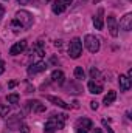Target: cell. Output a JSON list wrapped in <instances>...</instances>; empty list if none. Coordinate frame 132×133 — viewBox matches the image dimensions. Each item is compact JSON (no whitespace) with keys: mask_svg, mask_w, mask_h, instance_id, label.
<instances>
[{"mask_svg":"<svg viewBox=\"0 0 132 133\" xmlns=\"http://www.w3.org/2000/svg\"><path fill=\"white\" fill-rule=\"evenodd\" d=\"M67 119L65 115H55V116H51L47 122H45V127H44V130L45 133H55L56 130H61V129H64V121Z\"/></svg>","mask_w":132,"mask_h":133,"instance_id":"obj_1","label":"cell"},{"mask_svg":"<svg viewBox=\"0 0 132 133\" xmlns=\"http://www.w3.org/2000/svg\"><path fill=\"white\" fill-rule=\"evenodd\" d=\"M16 20L19 22V25H20L23 30H30L34 23L33 14L28 12V11H25V9H20V11L16 12Z\"/></svg>","mask_w":132,"mask_h":133,"instance_id":"obj_2","label":"cell"},{"mask_svg":"<svg viewBox=\"0 0 132 133\" xmlns=\"http://www.w3.org/2000/svg\"><path fill=\"white\" fill-rule=\"evenodd\" d=\"M81 53H82V42H81V39L79 37L71 39V42L68 45V56L71 59H78L81 56Z\"/></svg>","mask_w":132,"mask_h":133,"instance_id":"obj_3","label":"cell"},{"mask_svg":"<svg viewBox=\"0 0 132 133\" xmlns=\"http://www.w3.org/2000/svg\"><path fill=\"white\" fill-rule=\"evenodd\" d=\"M84 45L90 53H98L99 51V39L95 37L93 34H87L84 37Z\"/></svg>","mask_w":132,"mask_h":133,"instance_id":"obj_4","label":"cell"},{"mask_svg":"<svg viewBox=\"0 0 132 133\" xmlns=\"http://www.w3.org/2000/svg\"><path fill=\"white\" fill-rule=\"evenodd\" d=\"M48 68V65L45 64V62H42V61H39V62H34L33 65L28 66V76L31 77V76H36V74H39V73H42V71H45Z\"/></svg>","mask_w":132,"mask_h":133,"instance_id":"obj_5","label":"cell"},{"mask_svg":"<svg viewBox=\"0 0 132 133\" xmlns=\"http://www.w3.org/2000/svg\"><path fill=\"white\" fill-rule=\"evenodd\" d=\"M107 30L112 37H117L118 36V22L115 19V16H109L107 17Z\"/></svg>","mask_w":132,"mask_h":133,"instance_id":"obj_6","label":"cell"},{"mask_svg":"<svg viewBox=\"0 0 132 133\" xmlns=\"http://www.w3.org/2000/svg\"><path fill=\"white\" fill-rule=\"evenodd\" d=\"M25 50H27V40H25V39H22L20 42H16V43L11 46L9 54H11V56H17V54L23 53Z\"/></svg>","mask_w":132,"mask_h":133,"instance_id":"obj_7","label":"cell"},{"mask_svg":"<svg viewBox=\"0 0 132 133\" xmlns=\"http://www.w3.org/2000/svg\"><path fill=\"white\" fill-rule=\"evenodd\" d=\"M118 28H121L123 31H131L132 30V14L131 12H128V14H124V16L121 17Z\"/></svg>","mask_w":132,"mask_h":133,"instance_id":"obj_8","label":"cell"},{"mask_svg":"<svg viewBox=\"0 0 132 133\" xmlns=\"http://www.w3.org/2000/svg\"><path fill=\"white\" fill-rule=\"evenodd\" d=\"M31 54H33L34 57H36V61L39 62V59H42L44 56H45V50H44V43L39 40L36 45L33 46V51H31Z\"/></svg>","mask_w":132,"mask_h":133,"instance_id":"obj_9","label":"cell"},{"mask_svg":"<svg viewBox=\"0 0 132 133\" xmlns=\"http://www.w3.org/2000/svg\"><path fill=\"white\" fill-rule=\"evenodd\" d=\"M27 108H28V110H33L34 113H42V111H45V105L40 104L39 101H28V102H27Z\"/></svg>","mask_w":132,"mask_h":133,"instance_id":"obj_10","label":"cell"},{"mask_svg":"<svg viewBox=\"0 0 132 133\" xmlns=\"http://www.w3.org/2000/svg\"><path fill=\"white\" fill-rule=\"evenodd\" d=\"M103 14H104V9L99 8L97 16H93V26L97 30H103L104 28V19H103Z\"/></svg>","mask_w":132,"mask_h":133,"instance_id":"obj_11","label":"cell"},{"mask_svg":"<svg viewBox=\"0 0 132 133\" xmlns=\"http://www.w3.org/2000/svg\"><path fill=\"white\" fill-rule=\"evenodd\" d=\"M47 101L51 102V104H55V105H58V107H61V108H64V110H68V108H70V105H68L67 102H64L61 98H56V96L48 95V96H47Z\"/></svg>","mask_w":132,"mask_h":133,"instance_id":"obj_12","label":"cell"},{"mask_svg":"<svg viewBox=\"0 0 132 133\" xmlns=\"http://www.w3.org/2000/svg\"><path fill=\"white\" fill-rule=\"evenodd\" d=\"M118 84H120V90H121V91H128V90L131 88V79H129L128 76H124V74H120Z\"/></svg>","mask_w":132,"mask_h":133,"instance_id":"obj_13","label":"cell"},{"mask_svg":"<svg viewBox=\"0 0 132 133\" xmlns=\"http://www.w3.org/2000/svg\"><path fill=\"white\" fill-rule=\"evenodd\" d=\"M64 79H65V76H64V73H62L61 70H55V71L51 73V81L56 82L58 85H62V84H64Z\"/></svg>","mask_w":132,"mask_h":133,"instance_id":"obj_14","label":"cell"},{"mask_svg":"<svg viewBox=\"0 0 132 133\" xmlns=\"http://www.w3.org/2000/svg\"><path fill=\"white\" fill-rule=\"evenodd\" d=\"M76 125H78L79 129H84V130H87V132H89V130L93 127V122H92L89 118H81V119H78Z\"/></svg>","mask_w":132,"mask_h":133,"instance_id":"obj_15","label":"cell"},{"mask_svg":"<svg viewBox=\"0 0 132 133\" xmlns=\"http://www.w3.org/2000/svg\"><path fill=\"white\" fill-rule=\"evenodd\" d=\"M87 87H89V91L93 93V95H99V93H103V85L98 84V82H95V81H90V82L87 84Z\"/></svg>","mask_w":132,"mask_h":133,"instance_id":"obj_16","label":"cell"},{"mask_svg":"<svg viewBox=\"0 0 132 133\" xmlns=\"http://www.w3.org/2000/svg\"><path fill=\"white\" fill-rule=\"evenodd\" d=\"M115 99H117V91H112V90H110V91L104 96V101H103V102H104V105H110Z\"/></svg>","mask_w":132,"mask_h":133,"instance_id":"obj_17","label":"cell"},{"mask_svg":"<svg viewBox=\"0 0 132 133\" xmlns=\"http://www.w3.org/2000/svg\"><path fill=\"white\" fill-rule=\"evenodd\" d=\"M51 9H53V12H55V14H62V12L65 11V6H64L62 3H59L58 0H55V3H53Z\"/></svg>","mask_w":132,"mask_h":133,"instance_id":"obj_18","label":"cell"},{"mask_svg":"<svg viewBox=\"0 0 132 133\" xmlns=\"http://www.w3.org/2000/svg\"><path fill=\"white\" fill-rule=\"evenodd\" d=\"M20 119H22V116H17L16 121H8V127L11 130H19L20 129Z\"/></svg>","mask_w":132,"mask_h":133,"instance_id":"obj_19","label":"cell"},{"mask_svg":"<svg viewBox=\"0 0 132 133\" xmlns=\"http://www.w3.org/2000/svg\"><path fill=\"white\" fill-rule=\"evenodd\" d=\"M75 77H76L78 81H82V79L86 77V73H84L82 66H76V68H75Z\"/></svg>","mask_w":132,"mask_h":133,"instance_id":"obj_20","label":"cell"},{"mask_svg":"<svg viewBox=\"0 0 132 133\" xmlns=\"http://www.w3.org/2000/svg\"><path fill=\"white\" fill-rule=\"evenodd\" d=\"M6 101H8L9 104H19L20 96H19L17 93H11V95H8V96H6Z\"/></svg>","mask_w":132,"mask_h":133,"instance_id":"obj_21","label":"cell"},{"mask_svg":"<svg viewBox=\"0 0 132 133\" xmlns=\"http://www.w3.org/2000/svg\"><path fill=\"white\" fill-rule=\"evenodd\" d=\"M9 111H11V110H9L8 105H0V116H2V118H6V116L9 115Z\"/></svg>","mask_w":132,"mask_h":133,"instance_id":"obj_22","label":"cell"},{"mask_svg":"<svg viewBox=\"0 0 132 133\" xmlns=\"http://www.w3.org/2000/svg\"><path fill=\"white\" fill-rule=\"evenodd\" d=\"M11 26H13V30H14V33H17V31H19V30H22V26H20V25H19V22H17V20H16V19H14V20H13V22H11Z\"/></svg>","mask_w":132,"mask_h":133,"instance_id":"obj_23","label":"cell"},{"mask_svg":"<svg viewBox=\"0 0 132 133\" xmlns=\"http://www.w3.org/2000/svg\"><path fill=\"white\" fill-rule=\"evenodd\" d=\"M98 74H99V71L93 66V68L90 70V76H92V79H97V77H98Z\"/></svg>","mask_w":132,"mask_h":133,"instance_id":"obj_24","label":"cell"},{"mask_svg":"<svg viewBox=\"0 0 132 133\" xmlns=\"http://www.w3.org/2000/svg\"><path fill=\"white\" fill-rule=\"evenodd\" d=\"M90 108H92V110H97V108H98V102H97V101H92V102H90Z\"/></svg>","mask_w":132,"mask_h":133,"instance_id":"obj_25","label":"cell"},{"mask_svg":"<svg viewBox=\"0 0 132 133\" xmlns=\"http://www.w3.org/2000/svg\"><path fill=\"white\" fill-rule=\"evenodd\" d=\"M103 124L106 125V129H107V133H113V130H112V129H110V127L107 125V122H106V119H103Z\"/></svg>","mask_w":132,"mask_h":133,"instance_id":"obj_26","label":"cell"},{"mask_svg":"<svg viewBox=\"0 0 132 133\" xmlns=\"http://www.w3.org/2000/svg\"><path fill=\"white\" fill-rule=\"evenodd\" d=\"M58 2H59V3H62L64 6H67V5H70V3H71L73 0H58Z\"/></svg>","mask_w":132,"mask_h":133,"instance_id":"obj_27","label":"cell"},{"mask_svg":"<svg viewBox=\"0 0 132 133\" xmlns=\"http://www.w3.org/2000/svg\"><path fill=\"white\" fill-rule=\"evenodd\" d=\"M17 84H19V82H17V81H11V82H9V84H8V87H9V88H14V87H16V85H17Z\"/></svg>","mask_w":132,"mask_h":133,"instance_id":"obj_28","label":"cell"},{"mask_svg":"<svg viewBox=\"0 0 132 133\" xmlns=\"http://www.w3.org/2000/svg\"><path fill=\"white\" fill-rule=\"evenodd\" d=\"M17 2H19V5H27V3H30L33 0H17Z\"/></svg>","mask_w":132,"mask_h":133,"instance_id":"obj_29","label":"cell"},{"mask_svg":"<svg viewBox=\"0 0 132 133\" xmlns=\"http://www.w3.org/2000/svg\"><path fill=\"white\" fill-rule=\"evenodd\" d=\"M31 91H34V87L28 85V87H27V91H25V93H31Z\"/></svg>","mask_w":132,"mask_h":133,"instance_id":"obj_30","label":"cell"},{"mask_svg":"<svg viewBox=\"0 0 132 133\" xmlns=\"http://www.w3.org/2000/svg\"><path fill=\"white\" fill-rule=\"evenodd\" d=\"M3 71H5V64L0 62V74H3Z\"/></svg>","mask_w":132,"mask_h":133,"instance_id":"obj_31","label":"cell"},{"mask_svg":"<svg viewBox=\"0 0 132 133\" xmlns=\"http://www.w3.org/2000/svg\"><path fill=\"white\" fill-rule=\"evenodd\" d=\"M3 14H5V8H3V6H0V19L3 17Z\"/></svg>","mask_w":132,"mask_h":133,"instance_id":"obj_32","label":"cell"},{"mask_svg":"<svg viewBox=\"0 0 132 133\" xmlns=\"http://www.w3.org/2000/svg\"><path fill=\"white\" fill-rule=\"evenodd\" d=\"M76 132H78V133H87V130H84V129H79V127H78V129H76Z\"/></svg>","mask_w":132,"mask_h":133,"instance_id":"obj_33","label":"cell"},{"mask_svg":"<svg viewBox=\"0 0 132 133\" xmlns=\"http://www.w3.org/2000/svg\"><path fill=\"white\" fill-rule=\"evenodd\" d=\"M22 133H28V129H27V127H23V132Z\"/></svg>","mask_w":132,"mask_h":133,"instance_id":"obj_34","label":"cell"}]
</instances>
